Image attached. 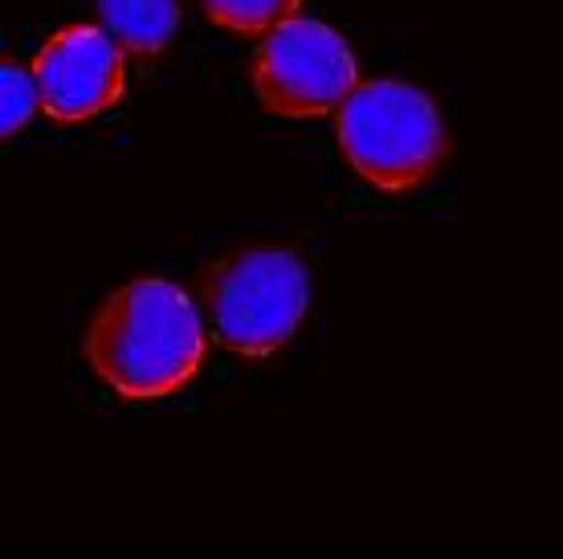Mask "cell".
Segmentation results:
<instances>
[{"mask_svg": "<svg viewBox=\"0 0 563 559\" xmlns=\"http://www.w3.org/2000/svg\"><path fill=\"white\" fill-rule=\"evenodd\" d=\"M0 98H4V107H0V135L13 140L16 131L33 119V111L42 107L33 70L16 66V62H4V66H0Z\"/></svg>", "mask_w": 563, "mask_h": 559, "instance_id": "cell-8", "label": "cell"}, {"mask_svg": "<svg viewBox=\"0 0 563 559\" xmlns=\"http://www.w3.org/2000/svg\"><path fill=\"white\" fill-rule=\"evenodd\" d=\"M200 9L217 29L257 37V33H274L286 21H295L302 0H200Z\"/></svg>", "mask_w": 563, "mask_h": 559, "instance_id": "cell-7", "label": "cell"}, {"mask_svg": "<svg viewBox=\"0 0 563 559\" xmlns=\"http://www.w3.org/2000/svg\"><path fill=\"white\" fill-rule=\"evenodd\" d=\"M102 29L111 33L119 50L152 62L172 45L184 17V0H95Z\"/></svg>", "mask_w": 563, "mask_h": 559, "instance_id": "cell-6", "label": "cell"}, {"mask_svg": "<svg viewBox=\"0 0 563 559\" xmlns=\"http://www.w3.org/2000/svg\"><path fill=\"white\" fill-rule=\"evenodd\" d=\"M86 364L128 405L168 401L205 364L197 303L168 278L128 282L86 327Z\"/></svg>", "mask_w": 563, "mask_h": 559, "instance_id": "cell-1", "label": "cell"}, {"mask_svg": "<svg viewBox=\"0 0 563 559\" xmlns=\"http://www.w3.org/2000/svg\"><path fill=\"white\" fill-rule=\"evenodd\" d=\"M212 339L241 360L278 355L310 310V266L295 245H241L197 282Z\"/></svg>", "mask_w": 563, "mask_h": 559, "instance_id": "cell-2", "label": "cell"}, {"mask_svg": "<svg viewBox=\"0 0 563 559\" xmlns=\"http://www.w3.org/2000/svg\"><path fill=\"white\" fill-rule=\"evenodd\" d=\"M343 164L388 196L417 193L450 160V131L421 86L376 78L360 83L335 111Z\"/></svg>", "mask_w": 563, "mask_h": 559, "instance_id": "cell-3", "label": "cell"}, {"mask_svg": "<svg viewBox=\"0 0 563 559\" xmlns=\"http://www.w3.org/2000/svg\"><path fill=\"white\" fill-rule=\"evenodd\" d=\"M33 78L54 123H86L123 98V50L99 25H66L37 50Z\"/></svg>", "mask_w": 563, "mask_h": 559, "instance_id": "cell-5", "label": "cell"}, {"mask_svg": "<svg viewBox=\"0 0 563 559\" xmlns=\"http://www.w3.org/2000/svg\"><path fill=\"white\" fill-rule=\"evenodd\" d=\"M355 54L335 29L295 17L254 54V95L278 119H319L355 90Z\"/></svg>", "mask_w": 563, "mask_h": 559, "instance_id": "cell-4", "label": "cell"}]
</instances>
